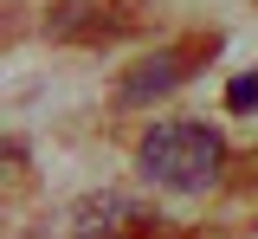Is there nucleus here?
Listing matches in <instances>:
<instances>
[{
  "instance_id": "nucleus-6",
  "label": "nucleus",
  "mask_w": 258,
  "mask_h": 239,
  "mask_svg": "<svg viewBox=\"0 0 258 239\" xmlns=\"http://www.w3.org/2000/svg\"><path fill=\"white\" fill-rule=\"evenodd\" d=\"M26 239H52V233H26Z\"/></svg>"
},
{
  "instance_id": "nucleus-4",
  "label": "nucleus",
  "mask_w": 258,
  "mask_h": 239,
  "mask_svg": "<svg viewBox=\"0 0 258 239\" xmlns=\"http://www.w3.org/2000/svg\"><path fill=\"white\" fill-rule=\"evenodd\" d=\"M187 52L181 45H161V52H149V58H136V65L123 71V84H116V103L123 110H136V103H155V97H168L174 84H187Z\"/></svg>"
},
{
  "instance_id": "nucleus-1",
  "label": "nucleus",
  "mask_w": 258,
  "mask_h": 239,
  "mask_svg": "<svg viewBox=\"0 0 258 239\" xmlns=\"http://www.w3.org/2000/svg\"><path fill=\"white\" fill-rule=\"evenodd\" d=\"M136 174L161 194H207L226 174V136L213 123H194V116L149 123L136 142Z\"/></svg>"
},
{
  "instance_id": "nucleus-5",
  "label": "nucleus",
  "mask_w": 258,
  "mask_h": 239,
  "mask_svg": "<svg viewBox=\"0 0 258 239\" xmlns=\"http://www.w3.org/2000/svg\"><path fill=\"white\" fill-rule=\"evenodd\" d=\"M226 110H232V116H245V110H258V71H239V78L226 84Z\"/></svg>"
},
{
  "instance_id": "nucleus-2",
  "label": "nucleus",
  "mask_w": 258,
  "mask_h": 239,
  "mask_svg": "<svg viewBox=\"0 0 258 239\" xmlns=\"http://www.w3.org/2000/svg\"><path fill=\"white\" fill-rule=\"evenodd\" d=\"M64 233L71 239H155V213L136 201V194H116V188H103V194H84V201L64 207Z\"/></svg>"
},
{
  "instance_id": "nucleus-3",
  "label": "nucleus",
  "mask_w": 258,
  "mask_h": 239,
  "mask_svg": "<svg viewBox=\"0 0 258 239\" xmlns=\"http://www.w3.org/2000/svg\"><path fill=\"white\" fill-rule=\"evenodd\" d=\"M116 33H129V13L103 7V0H58V7H45V39H58V45H103Z\"/></svg>"
}]
</instances>
